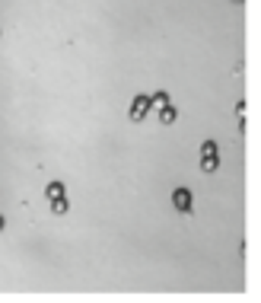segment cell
<instances>
[{
	"label": "cell",
	"instance_id": "cell-1",
	"mask_svg": "<svg viewBox=\"0 0 261 303\" xmlns=\"http://www.w3.org/2000/svg\"><path fill=\"white\" fill-rule=\"evenodd\" d=\"M172 201H175V211H191V191H185V188H179V191H175V195H172Z\"/></svg>",
	"mask_w": 261,
	"mask_h": 303
},
{
	"label": "cell",
	"instance_id": "cell-2",
	"mask_svg": "<svg viewBox=\"0 0 261 303\" xmlns=\"http://www.w3.org/2000/svg\"><path fill=\"white\" fill-rule=\"evenodd\" d=\"M147 115V99H144V96H137V99H134V105H130V118H144Z\"/></svg>",
	"mask_w": 261,
	"mask_h": 303
},
{
	"label": "cell",
	"instance_id": "cell-3",
	"mask_svg": "<svg viewBox=\"0 0 261 303\" xmlns=\"http://www.w3.org/2000/svg\"><path fill=\"white\" fill-rule=\"evenodd\" d=\"M48 198H54V201H57V198H64V188L57 185V182H51V185H48Z\"/></svg>",
	"mask_w": 261,
	"mask_h": 303
},
{
	"label": "cell",
	"instance_id": "cell-4",
	"mask_svg": "<svg viewBox=\"0 0 261 303\" xmlns=\"http://www.w3.org/2000/svg\"><path fill=\"white\" fill-rule=\"evenodd\" d=\"M51 211H54V214H67V201H64V198L51 201Z\"/></svg>",
	"mask_w": 261,
	"mask_h": 303
},
{
	"label": "cell",
	"instance_id": "cell-5",
	"mask_svg": "<svg viewBox=\"0 0 261 303\" xmlns=\"http://www.w3.org/2000/svg\"><path fill=\"white\" fill-rule=\"evenodd\" d=\"M0 230H4V217H0Z\"/></svg>",
	"mask_w": 261,
	"mask_h": 303
}]
</instances>
